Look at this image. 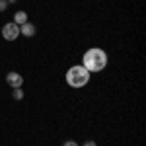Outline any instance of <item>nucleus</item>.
Instances as JSON below:
<instances>
[{"instance_id":"1a4fd4ad","label":"nucleus","mask_w":146,"mask_h":146,"mask_svg":"<svg viewBox=\"0 0 146 146\" xmlns=\"http://www.w3.org/2000/svg\"><path fill=\"white\" fill-rule=\"evenodd\" d=\"M62 146H78V144H76L74 140H66V142H64V144H62Z\"/></svg>"},{"instance_id":"f03ea898","label":"nucleus","mask_w":146,"mask_h":146,"mask_svg":"<svg viewBox=\"0 0 146 146\" xmlns=\"http://www.w3.org/2000/svg\"><path fill=\"white\" fill-rule=\"evenodd\" d=\"M90 74L92 72H88L82 64H76V66H70L66 70L64 78H66V84L70 88H84L90 82Z\"/></svg>"},{"instance_id":"9d476101","label":"nucleus","mask_w":146,"mask_h":146,"mask_svg":"<svg viewBox=\"0 0 146 146\" xmlns=\"http://www.w3.org/2000/svg\"><path fill=\"white\" fill-rule=\"evenodd\" d=\"M84 146H98V144H96L94 140H88V142H84Z\"/></svg>"},{"instance_id":"0eeeda50","label":"nucleus","mask_w":146,"mask_h":146,"mask_svg":"<svg viewBox=\"0 0 146 146\" xmlns=\"http://www.w3.org/2000/svg\"><path fill=\"white\" fill-rule=\"evenodd\" d=\"M14 100H23V90L22 88H14Z\"/></svg>"},{"instance_id":"6e6552de","label":"nucleus","mask_w":146,"mask_h":146,"mask_svg":"<svg viewBox=\"0 0 146 146\" xmlns=\"http://www.w3.org/2000/svg\"><path fill=\"white\" fill-rule=\"evenodd\" d=\"M8 10V0H0V12Z\"/></svg>"},{"instance_id":"f257e3e1","label":"nucleus","mask_w":146,"mask_h":146,"mask_svg":"<svg viewBox=\"0 0 146 146\" xmlns=\"http://www.w3.org/2000/svg\"><path fill=\"white\" fill-rule=\"evenodd\" d=\"M107 60L109 58H107V53L103 49L92 47L82 56V66L86 68L88 72H100V70H103V68L107 66Z\"/></svg>"},{"instance_id":"20e7f679","label":"nucleus","mask_w":146,"mask_h":146,"mask_svg":"<svg viewBox=\"0 0 146 146\" xmlns=\"http://www.w3.org/2000/svg\"><path fill=\"white\" fill-rule=\"evenodd\" d=\"M6 82L10 84L12 88H22L23 86V76L20 72H8V74H6Z\"/></svg>"},{"instance_id":"423d86ee","label":"nucleus","mask_w":146,"mask_h":146,"mask_svg":"<svg viewBox=\"0 0 146 146\" xmlns=\"http://www.w3.org/2000/svg\"><path fill=\"white\" fill-rule=\"evenodd\" d=\"M25 22H27V12L20 10V12L14 14V23H16V25H23Z\"/></svg>"},{"instance_id":"7ed1b4c3","label":"nucleus","mask_w":146,"mask_h":146,"mask_svg":"<svg viewBox=\"0 0 146 146\" xmlns=\"http://www.w3.org/2000/svg\"><path fill=\"white\" fill-rule=\"evenodd\" d=\"M2 37L6 41H16L20 37V25H16L14 22H8L2 25Z\"/></svg>"},{"instance_id":"39448f33","label":"nucleus","mask_w":146,"mask_h":146,"mask_svg":"<svg viewBox=\"0 0 146 146\" xmlns=\"http://www.w3.org/2000/svg\"><path fill=\"white\" fill-rule=\"evenodd\" d=\"M20 33L25 35V37H33V35L37 33V27H35L31 22H25L23 25H20Z\"/></svg>"}]
</instances>
